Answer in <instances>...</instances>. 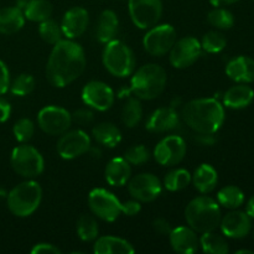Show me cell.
Instances as JSON below:
<instances>
[{"instance_id": "6da1fadb", "label": "cell", "mask_w": 254, "mask_h": 254, "mask_svg": "<svg viewBox=\"0 0 254 254\" xmlns=\"http://www.w3.org/2000/svg\"><path fill=\"white\" fill-rule=\"evenodd\" d=\"M87 66L83 47L73 40L62 39L54 45L46 64V79L52 87L64 88L82 76Z\"/></svg>"}, {"instance_id": "7a4b0ae2", "label": "cell", "mask_w": 254, "mask_h": 254, "mask_svg": "<svg viewBox=\"0 0 254 254\" xmlns=\"http://www.w3.org/2000/svg\"><path fill=\"white\" fill-rule=\"evenodd\" d=\"M181 118L195 133L216 134L225 122V108L216 98L192 99L184 104Z\"/></svg>"}, {"instance_id": "3957f363", "label": "cell", "mask_w": 254, "mask_h": 254, "mask_svg": "<svg viewBox=\"0 0 254 254\" xmlns=\"http://www.w3.org/2000/svg\"><path fill=\"white\" fill-rule=\"evenodd\" d=\"M220 203L207 195L192 198L185 208V220L189 227L197 233L211 232L220 227Z\"/></svg>"}, {"instance_id": "277c9868", "label": "cell", "mask_w": 254, "mask_h": 254, "mask_svg": "<svg viewBox=\"0 0 254 254\" xmlns=\"http://www.w3.org/2000/svg\"><path fill=\"white\" fill-rule=\"evenodd\" d=\"M166 82L165 69L156 64H148L133 72L129 87L140 101H153L165 91Z\"/></svg>"}, {"instance_id": "5b68a950", "label": "cell", "mask_w": 254, "mask_h": 254, "mask_svg": "<svg viewBox=\"0 0 254 254\" xmlns=\"http://www.w3.org/2000/svg\"><path fill=\"white\" fill-rule=\"evenodd\" d=\"M7 208L16 217H29L42 201V189L34 179H26L7 192Z\"/></svg>"}, {"instance_id": "8992f818", "label": "cell", "mask_w": 254, "mask_h": 254, "mask_svg": "<svg viewBox=\"0 0 254 254\" xmlns=\"http://www.w3.org/2000/svg\"><path fill=\"white\" fill-rule=\"evenodd\" d=\"M103 66L112 76L126 78L135 71V55L133 50L121 40L116 39L106 44L102 54Z\"/></svg>"}, {"instance_id": "52a82bcc", "label": "cell", "mask_w": 254, "mask_h": 254, "mask_svg": "<svg viewBox=\"0 0 254 254\" xmlns=\"http://www.w3.org/2000/svg\"><path fill=\"white\" fill-rule=\"evenodd\" d=\"M11 168L17 175L24 179H35L45 170V160L35 146L27 143L17 145L10 156Z\"/></svg>"}, {"instance_id": "ba28073f", "label": "cell", "mask_w": 254, "mask_h": 254, "mask_svg": "<svg viewBox=\"0 0 254 254\" xmlns=\"http://www.w3.org/2000/svg\"><path fill=\"white\" fill-rule=\"evenodd\" d=\"M88 207L94 217L104 222H114L122 213V202L106 189L97 188L89 192Z\"/></svg>"}, {"instance_id": "9c48e42d", "label": "cell", "mask_w": 254, "mask_h": 254, "mask_svg": "<svg viewBox=\"0 0 254 254\" xmlns=\"http://www.w3.org/2000/svg\"><path fill=\"white\" fill-rule=\"evenodd\" d=\"M131 22L140 30H148L159 24L163 16L161 0H128Z\"/></svg>"}, {"instance_id": "30bf717a", "label": "cell", "mask_w": 254, "mask_h": 254, "mask_svg": "<svg viewBox=\"0 0 254 254\" xmlns=\"http://www.w3.org/2000/svg\"><path fill=\"white\" fill-rule=\"evenodd\" d=\"M37 124L47 135L60 136L69 130L72 126V117L64 107L46 106L40 109L37 114Z\"/></svg>"}, {"instance_id": "8fae6325", "label": "cell", "mask_w": 254, "mask_h": 254, "mask_svg": "<svg viewBox=\"0 0 254 254\" xmlns=\"http://www.w3.org/2000/svg\"><path fill=\"white\" fill-rule=\"evenodd\" d=\"M176 30L169 24L155 25L146 30L143 37V47L149 55L161 57L169 54L176 41Z\"/></svg>"}, {"instance_id": "7c38bea8", "label": "cell", "mask_w": 254, "mask_h": 254, "mask_svg": "<svg viewBox=\"0 0 254 254\" xmlns=\"http://www.w3.org/2000/svg\"><path fill=\"white\" fill-rule=\"evenodd\" d=\"M200 40L193 36H185L181 39H176L169 51V61L171 66L179 69H185L192 66L202 55Z\"/></svg>"}, {"instance_id": "4fadbf2b", "label": "cell", "mask_w": 254, "mask_h": 254, "mask_svg": "<svg viewBox=\"0 0 254 254\" xmlns=\"http://www.w3.org/2000/svg\"><path fill=\"white\" fill-rule=\"evenodd\" d=\"M91 145V136L86 131L82 129H73L60 135L56 150L64 160H73L88 153Z\"/></svg>"}, {"instance_id": "5bb4252c", "label": "cell", "mask_w": 254, "mask_h": 254, "mask_svg": "<svg viewBox=\"0 0 254 254\" xmlns=\"http://www.w3.org/2000/svg\"><path fill=\"white\" fill-rule=\"evenodd\" d=\"M128 191L131 198L139 202H153L160 196L163 184L154 174H138L128 181Z\"/></svg>"}, {"instance_id": "9a60e30c", "label": "cell", "mask_w": 254, "mask_h": 254, "mask_svg": "<svg viewBox=\"0 0 254 254\" xmlns=\"http://www.w3.org/2000/svg\"><path fill=\"white\" fill-rule=\"evenodd\" d=\"M82 101L93 111L106 112L112 108L116 101V94L109 84L102 81H89L82 88Z\"/></svg>"}, {"instance_id": "2e32d148", "label": "cell", "mask_w": 254, "mask_h": 254, "mask_svg": "<svg viewBox=\"0 0 254 254\" xmlns=\"http://www.w3.org/2000/svg\"><path fill=\"white\" fill-rule=\"evenodd\" d=\"M188 151L185 140L180 135H168L161 139L154 149V158L161 166H174L184 160Z\"/></svg>"}, {"instance_id": "e0dca14e", "label": "cell", "mask_w": 254, "mask_h": 254, "mask_svg": "<svg viewBox=\"0 0 254 254\" xmlns=\"http://www.w3.org/2000/svg\"><path fill=\"white\" fill-rule=\"evenodd\" d=\"M180 127V114L173 107H161L149 116L145 123L146 130L154 134H163L175 130Z\"/></svg>"}, {"instance_id": "ac0fdd59", "label": "cell", "mask_w": 254, "mask_h": 254, "mask_svg": "<svg viewBox=\"0 0 254 254\" xmlns=\"http://www.w3.org/2000/svg\"><path fill=\"white\" fill-rule=\"evenodd\" d=\"M251 220L252 218L243 211H231L225 217L221 218L220 227L222 235L232 240H241V238L247 237L252 228Z\"/></svg>"}, {"instance_id": "d6986e66", "label": "cell", "mask_w": 254, "mask_h": 254, "mask_svg": "<svg viewBox=\"0 0 254 254\" xmlns=\"http://www.w3.org/2000/svg\"><path fill=\"white\" fill-rule=\"evenodd\" d=\"M89 24V14L84 7L73 6L64 12L61 21V29L66 39L74 40L86 32Z\"/></svg>"}, {"instance_id": "ffe728a7", "label": "cell", "mask_w": 254, "mask_h": 254, "mask_svg": "<svg viewBox=\"0 0 254 254\" xmlns=\"http://www.w3.org/2000/svg\"><path fill=\"white\" fill-rule=\"evenodd\" d=\"M169 241L174 252L179 254H193L200 248L197 232L189 226H179L169 233Z\"/></svg>"}, {"instance_id": "44dd1931", "label": "cell", "mask_w": 254, "mask_h": 254, "mask_svg": "<svg viewBox=\"0 0 254 254\" xmlns=\"http://www.w3.org/2000/svg\"><path fill=\"white\" fill-rule=\"evenodd\" d=\"M226 74L237 83L254 82V60L248 56H238L226 66Z\"/></svg>"}, {"instance_id": "7402d4cb", "label": "cell", "mask_w": 254, "mask_h": 254, "mask_svg": "<svg viewBox=\"0 0 254 254\" xmlns=\"http://www.w3.org/2000/svg\"><path fill=\"white\" fill-rule=\"evenodd\" d=\"M104 178L111 186L122 188L127 185L131 178V165L124 158H113L107 164Z\"/></svg>"}, {"instance_id": "603a6c76", "label": "cell", "mask_w": 254, "mask_h": 254, "mask_svg": "<svg viewBox=\"0 0 254 254\" xmlns=\"http://www.w3.org/2000/svg\"><path fill=\"white\" fill-rule=\"evenodd\" d=\"M119 32V19L113 10H103L97 21L96 36L101 44H108L117 39Z\"/></svg>"}, {"instance_id": "cb8c5ba5", "label": "cell", "mask_w": 254, "mask_h": 254, "mask_svg": "<svg viewBox=\"0 0 254 254\" xmlns=\"http://www.w3.org/2000/svg\"><path fill=\"white\" fill-rule=\"evenodd\" d=\"M93 252L96 254H133V245L116 236H102L94 240Z\"/></svg>"}, {"instance_id": "d4e9b609", "label": "cell", "mask_w": 254, "mask_h": 254, "mask_svg": "<svg viewBox=\"0 0 254 254\" xmlns=\"http://www.w3.org/2000/svg\"><path fill=\"white\" fill-rule=\"evenodd\" d=\"M254 99V91L245 83L236 84L225 92L222 97V104L231 109L247 108Z\"/></svg>"}, {"instance_id": "484cf974", "label": "cell", "mask_w": 254, "mask_h": 254, "mask_svg": "<svg viewBox=\"0 0 254 254\" xmlns=\"http://www.w3.org/2000/svg\"><path fill=\"white\" fill-rule=\"evenodd\" d=\"M196 190L202 195L212 192L218 183L217 170L210 164H201L195 169L192 174V180Z\"/></svg>"}, {"instance_id": "4316f807", "label": "cell", "mask_w": 254, "mask_h": 254, "mask_svg": "<svg viewBox=\"0 0 254 254\" xmlns=\"http://www.w3.org/2000/svg\"><path fill=\"white\" fill-rule=\"evenodd\" d=\"M24 12L17 6L0 9V34L12 35L19 32L25 25Z\"/></svg>"}, {"instance_id": "83f0119b", "label": "cell", "mask_w": 254, "mask_h": 254, "mask_svg": "<svg viewBox=\"0 0 254 254\" xmlns=\"http://www.w3.org/2000/svg\"><path fill=\"white\" fill-rule=\"evenodd\" d=\"M92 136L94 140L106 148H116L122 141L121 129L113 123L109 122H102L92 129Z\"/></svg>"}, {"instance_id": "f1b7e54d", "label": "cell", "mask_w": 254, "mask_h": 254, "mask_svg": "<svg viewBox=\"0 0 254 254\" xmlns=\"http://www.w3.org/2000/svg\"><path fill=\"white\" fill-rule=\"evenodd\" d=\"M22 12L25 19L40 24L52 16L54 6L49 0H27Z\"/></svg>"}, {"instance_id": "f546056e", "label": "cell", "mask_w": 254, "mask_h": 254, "mask_svg": "<svg viewBox=\"0 0 254 254\" xmlns=\"http://www.w3.org/2000/svg\"><path fill=\"white\" fill-rule=\"evenodd\" d=\"M143 118V106L138 97L129 96L126 98L121 112V119L127 128H135Z\"/></svg>"}, {"instance_id": "4dcf8cb0", "label": "cell", "mask_w": 254, "mask_h": 254, "mask_svg": "<svg viewBox=\"0 0 254 254\" xmlns=\"http://www.w3.org/2000/svg\"><path fill=\"white\" fill-rule=\"evenodd\" d=\"M200 247L207 254H227L230 251L225 236L218 235L215 231L201 233Z\"/></svg>"}, {"instance_id": "1f68e13d", "label": "cell", "mask_w": 254, "mask_h": 254, "mask_svg": "<svg viewBox=\"0 0 254 254\" xmlns=\"http://www.w3.org/2000/svg\"><path fill=\"white\" fill-rule=\"evenodd\" d=\"M217 202L228 210H237L245 202V193L235 185L225 186L217 192Z\"/></svg>"}, {"instance_id": "d6a6232c", "label": "cell", "mask_w": 254, "mask_h": 254, "mask_svg": "<svg viewBox=\"0 0 254 254\" xmlns=\"http://www.w3.org/2000/svg\"><path fill=\"white\" fill-rule=\"evenodd\" d=\"M191 180H192V175L189 170L183 168L174 169L165 175L164 186L166 190L176 192V191H181L188 188L191 184Z\"/></svg>"}, {"instance_id": "836d02e7", "label": "cell", "mask_w": 254, "mask_h": 254, "mask_svg": "<svg viewBox=\"0 0 254 254\" xmlns=\"http://www.w3.org/2000/svg\"><path fill=\"white\" fill-rule=\"evenodd\" d=\"M77 236L83 242H93L99 235V226L96 217L91 215H82L77 220Z\"/></svg>"}, {"instance_id": "e575fe53", "label": "cell", "mask_w": 254, "mask_h": 254, "mask_svg": "<svg viewBox=\"0 0 254 254\" xmlns=\"http://www.w3.org/2000/svg\"><path fill=\"white\" fill-rule=\"evenodd\" d=\"M208 24L218 30H228L235 24V16L230 10L222 6H216L207 15Z\"/></svg>"}, {"instance_id": "d590c367", "label": "cell", "mask_w": 254, "mask_h": 254, "mask_svg": "<svg viewBox=\"0 0 254 254\" xmlns=\"http://www.w3.org/2000/svg\"><path fill=\"white\" fill-rule=\"evenodd\" d=\"M39 35L46 44L55 45L59 41H61L64 37L61 25L57 21L52 20L51 17L45 21L40 22L39 25Z\"/></svg>"}, {"instance_id": "8d00e7d4", "label": "cell", "mask_w": 254, "mask_h": 254, "mask_svg": "<svg viewBox=\"0 0 254 254\" xmlns=\"http://www.w3.org/2000/svg\"><path fill=\"white\" fill-rule=\"evenodd\" d=\"M200 42L203 52L218 54L225 50L226 45H227V39L225 35L218 31H208L203 35Z\"/></svg>"}, {"instance_id": "74e56055", "label": "cell", "mask_w": 254, "mask_h": 254, "mask_svg": "<svg viewBox=\"0 0 254 254\" xmlns=\"http://www.w3.org/2000/svg\"><path fill=\"white\" fill-rule=\"evenodd\" d=\"M36 86L34 76L30 73H21L16 77L12 82H10V92L14 96L25 97L32 93Z\"/></svg>"}, {"instance_id": "f35d334b", "label": "cell", "mask_w": 254, "mask_h": 254, "mask_svg": "<svg viewBox=\"0 0 254 254\" xmlns=\"http://www.w3.org/2000/svg\"><path fill=\"white\" fill-rule=\"evenodd\" d=\"M12 134L19 143H29L35 134V124L31 119L21 118L12 127Z\"/></svg>"}, {"instance_id": "ab89813d", "label": "cell", "mask_w": 254, "mask_h": 254, "mask_svg": "<svg viewBox=\"0 0 254 254\" xmlns=\"http://www.w3.org/2000/svg\"><path fill=\"white\" fill-rule=\"evenodd\" d=\"M127 161H128L130 165H143L146 161L150 159V153L146 149V146H144L143 144H138V145H133L126 151L123 156Z\"/></svg>"}, {"instance_id": "60d3db41", "label": "cell", "mask_w": 254, "mask_h": 254, "mask_svg": "<svg viewBox=\"0 0 254 254\" xmlns=\"http://www.w3.org/2000/svg\"><path fill=\"white\" fill-rule=\"evenodd\" d=\"M72 123H76L81 127L89 126L94 121V113L89 107L87 108H79L71 114Z\"/></svg>"}, {"instance_id": "b9f144b4", "label": "cell", "mask_w": 254, "mask_h": 254, "mask_svg": "<svg viewBox=\"0 0 254 254\" xmlns=\"http://www.w3.org/2000/svg\"><path fill=\"white\" fill-rule=\"evenodd\" d=\"M10 88V72L4 61L0 60V96L6 93Z\"/></svg>"}, {"instance_id": "7bdbcfd3", "label": "cell", "mask_w": 254, "mask_h": 254, "mask_svg": "<svg viewBox=\"0 0 254 254\" xmlns=\"http://www.w3.org/2000/svg\"><path fill=\"white\" fill-rule=\"evenodd\" d=\"M141 211V205L139 201L131 200L126 201V202H122V213L126 216H129V217H133V216H136Z\"/></svg>"}, {"instance_id": "ee69618b", "label": "cell", "mask_w": 254, "mask_h": 254, "mask_svg": "<svg viewBox=\"0 0 254 254\" xmlns=\"http://www.w3.org/2000/svg\"><path fill=\"white\" fill-rule=\"evenodd\" d=\"M62 251L52 243H37L31 248V254H61Z\"/></svg>"}, {"instance_id": "f6af8a7d", "label": "cell", "mask_w": 254, "mask_h": 254, "mask_svg": "<svg viewBox=\"0 0 254 254\" xmlns=\"http://www.w3.org/2000/svg\"><path fill=\"white\" fill-rule=\"evenodd\" d=\"M153 228L154 231L160 236H169V233L173 230L170 222L166 221L165 218H156L153 222Z\"/></svg>"}, {"instance_id": "bcb514c9", "label": "cell", "mask_w": 254, "mask_h": 254, "mask_svg": "<svg viewBox=\"0 0 254 254\" xmlns=\"http://www.w3.org/2000/svg\"><path fill=\"white\" fill-rule=\"evenodd\" d=\"M195 141L200 144L201 146H212L215 145L217 139H216L215 134H208V133H196Z\"/></svg>"}, {"instance_id": "7dc6e473", "label": "cell", "mask_w": 254, "mask_h": 254, "mask_svg": "<svg viewBox=\"0 0 254 254\" xmlns=\"http://www.w3.org/2000/svg\"><path fill=\"white\" fill-rule=\"evenodd\" d=\"M11 114V106L4 98H0V123H5Z\"/></svg>"}, {"instance_id": "c3c4849f", "label": "cell", "mask_w": 254, "mask_h": 254, "mask_svg": "<svg viewBox=\"0 0 254 254\" xmlns=\"http://www.w3.org/2000/svg\"><path fill=\"white\" fill-rule=\"evenodd\" d=\"M240 1V0H210L211 4L213 6H226V5H231V4H235V2Z\"/></svg>"}, {"instance_id": "681fc988", "label": "cell", "mask_w": 254, "mask_h": 254, "mask_svg": "<svg viewBox=\"0 0 254 254\" xmlns=\"http://www.w3.org/2000/svg\"><path fill=\"white\" fill-rule=\"evenodd\" d=\"M246 213L250 216L251 218H254V196L250 198V201L247 202V206H246Z\"/></svg>"}, {"instance_id": "f907efd6", "label": "cell", "mask_w": 254, "mask_h": 254, "mask_svg": "<svg viewBox=\"0 0 254 254\" xmlns=\"http://www.w3.org/2000/svg\"><path fill=\"white\" fill-rule=\"evenodd\" d=\"M88 151H91L92 153V155L94 156V158H101V155H102V151L99 150L98 148H89V150Z\"/></svg>"}, {"instance_id": "816d5d0a", "label": "cell", "mask_w": 254, "mask_h": 254, "mask_svg": "<svg viewBox=\"0 0 254 254\" xmlns=\"http://www.w3.org/2000/svg\"><path fill=\"white\" fill-rule=\"evenodd\" d=\"M237 254H243V253H248V254H253V251L250 250H240V251H236Z\"/></svg>"}, {"instance_id": "f5cc1de1", "label": "cell", "mask_w": 254, "mask_h": 254, "mask_svg": "<svg viewBox=\"0 0 254 254\" xmlns=\"http://www.w3.org/2000/svg\"><path fill=\"white\" fill-rule=\"evenodd\" d=\"M6 196H7L6 191H5L4 189H2V188H0V198H2V197H6Z\"/></svg>"}, {"instance_id": "db71d44e", "label": "cell", "mask_w": 254, "mask_h": 254, "mask_svg": "<svg viewBox=\"0 0 254 254\" xmlns=\"http://www.w3.org/2000/svg\"><path fill=\"white\" fill-rule=\"evenodd\" d=\"M253 238H254V228H253Z\"/></svg>"}, {"instance_id": "11a10c76", "label": "cell", "mask_w": 254, "mask_h": 254, "mask_svg": "<svg viewBox=\"0 0 254 254\" xmlns=\"http://www.w3.org/2000/svg\"><path fill=\"white\" fill-rule=\"evenodd\" d=\"M253 1H254V0H253Z\"/></svg>"}]
</instances>
